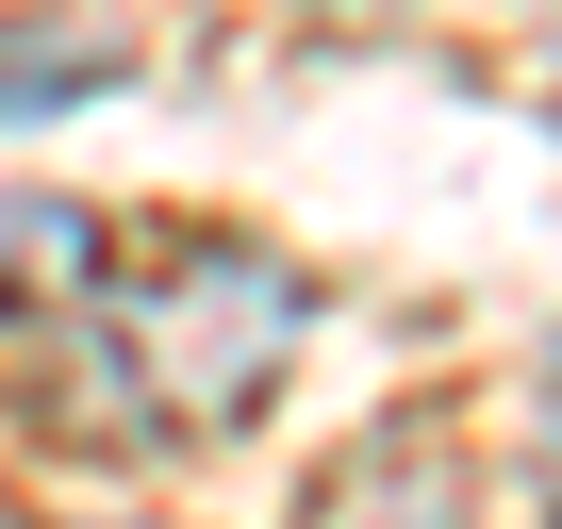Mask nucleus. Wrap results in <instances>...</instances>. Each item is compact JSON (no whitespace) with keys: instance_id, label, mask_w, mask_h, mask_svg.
Segmentation results:
<instances>
[{"instance_id":"obj_4","label":"nucleus","mask_w":562,"mask_h":529,"mask_svg":"<svg viewBox=\"0 0 562 529\" xmlns=\"http://www.w3.org/2000/svg\"><path fill=\"white\" fill-rule=\"evenodd\" d=\"M546 513H562V397H546Z\"/></svg>"},{"instance_id":"obj_3","label":"nucleus","mask_w":562,"mask_h":529,"mask_svg":"<svg viewBox=\"0 0 562 529\" xmlns=\"http://www.w3.org/2000/svg\"><path fill=\"white\" fill-rule=\"evenodd\" d=\"M83 100H116V34H83V18L0 34V116H83Z\"/></svg>"},{"instance_id":"obj_1","label":"nucleus","mask_w":562,"mask_h":529,"mask_svg":"<svg viewBox=\"0 0 562 529\" xmlns=\"http://www.w3.org/2000/svg\"><path fill=\"white\" fill-rule=\"evenodd\" d=\"M100 348L149 430H248L281 348H299V264L265 248H182L149 282H100Z\"/></svg>"},{"instance_id":"obj_2","label":"nucleus","mask_w":562,"mask_h":529,"mask_svg":"<svg viewBox=\"0 0 562 529\" xmlns=\"http://www.w3.org/2000/svg\"><path fill=\"white\" fill-rule=\"evenodd\" d=\"M50 299H100V215L83 199H0V331L50 315Z\"/></svg>"}]
</instances>
